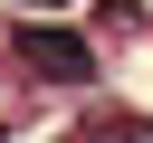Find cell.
<instances>
[{
  "label": "cell",
  "mask_w": 153,
  "mask_h": 143,
  "mask_svg": "<svg viewBox=\"0 0 153 143\" xmlns=\"http://www.w3.org/2000/svg\"><path fill=\"white\" fill-rule=\"evenodd\" d=\"M19 57H29L48 86H86V76H96V48H86L76 29H48V19H38V29H19Z\"/></svg>",
  "instance_id": "6da1fadb"
},
{
  "label": "cell",
  "mask_w": 153,
  "mask_h": 143,
  "mask_svg": "<svg viewBox=\"0 0 153 143\" xmlns=\"http://www.w3.org/2000/svg\"><path fill=\"white\" fill-rule=\"evenodd\" d=\"M0 124H10V95H0Z\"/></svg>",
  "instance_id": "277c9868"
},
{
  "label": "cell",
  "mask_w": 153,
  "mask_h": 143,
  "mask_svg": "<svg viewBox=\"0 0 153 143\" xmlns=\"http://www.w3.org/2000/svg\"><path fill=\"white\" fill-rule=\"evenodd\" d=\"M115 10V29H153V0H105Z\"/></svg>",
  "instance_id": "7a4b0ae2"
},
{
  "label": "cell",
  "mask_w": 153,
  "mask_h": 143,
  "mask_svg": "<svg viewBox=\"0 0 153 143\" xmlns=\"http://www.w3.org/2000/svg\"><path fill=\"white\" fill-rule=\"evenodd\" d=\"M10 10H29V19H57V10H76V0H10Z\"/></svg>",
  "instance_id": "3957f363"
}]
</instances>
